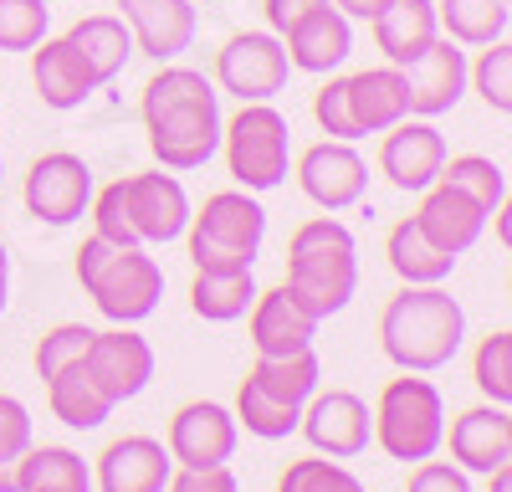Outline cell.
<instances>
[{
  "mask_svg": "<svg viewBox=\"0 0 512 492\" xmlns=\"http://www.w3.org/2000/svg\"><path fill=\"white\" fill-rule=\"evenodd\" d=\"M139 118L149 134V154L159 159V170H205L221 154V88L195 67H164L149 77V88L139 98Z\"/></svg>",
  "mask_w": 512,
  "mask_h": 492,
  "instance_id": "1",
  "label": "cell"
},
{
  "mask_svg": "<svg viewBox=\"0 0 512 492\" xmlns=\"http://www.w3.org/2000/svg\"><path fill=\"white\" fill-rule=\"evenodd\" d=\"M93 236L113 246H169L190 226V195L175 170H139L93 190Z\"/></svg>",
  "mask_w": 512,
  "mask_h": 492,
  "instance_id": "2",
  "label": "cell"
},
{
  "mask_svg": "<svg viewBox=\"0 0 512 492\" xmlns=\"http://www.w3.org/2000/svg\"><path fill=\"white\" fill-rule=\"evenodd\" d=\"M466 313L446 287H400L379 313V349L405 375H436L461 354Z\"/></svg>",
  "mask_w": 512,
  "mask_h": 492,
  "instance_id": "3",
  "label": "cell"
},
{
  "mask_svg": "<svg viewBox=\"0 0 512 492\" xmlns=\"http://www.w3.org/2000/svg\"><path fill=\"white\" fill-rule=\"evenodd\" d=\"M287 293L303 303L318 323L344 313L359 293V241L344 221L313 216L287 241Z\"/></svg>",
  "mask_w": 512,
  "mask_h": 492,
  "instance_id": "4",
  "label": "cell"
},
{
  "mask_svg": "<svg viewBox=\"0 0 512 492\" xmlns=\"http://www.w3.org/2000/svg\"><path fill=\"white\" fill-rule=\"evenodd\" d=\"M77 282L108 323H144L164 298V267L144 246H113L103 236L77 246Z\"/></svg>",
  "mask_w": 512,
  "mask_h": 492,
  "instance_id": "5",
  "label": "cell"
},
{
  "mask_svg": "<svg viewBox=\"0 0 512 492\" xmlns=\"http://www.w3.org/2000/svg\"><path fill=\"white\" fill-rule=\"evenodd\" d=\"M195 272H251L267 241V211L251 190H216L185 226Z\"/></svg>",
  "mask_w": 512,
  "mask_h": 492,
  "instance_id": "6",
  "label": "cell"
},
{
  "mask_svg": "<svg viewBox=\"0 0 512 492\" xmlns=\"http://www.w3.org/2000/svg\"><path fill=\"white\" fill-rule=\"evenodd\" d=\"M374 441L390 462H425L446 446V400L425 375H400L379 390L374 405Z\"/></svg>",
  "mask_w": 512,
  "mask_h": 492,
  "instance_id": "7",
  "label": "cell"
},
{
  "mask_svg": "<svg viewBox=\"0 0 512 492\" xmlns=\"http://www.w3.org/2000/svg\"><path fill=\"white\" fill-rule=\"evenodd\" d=\"M221 154L241 190H277L292 175V129L272 103H241V113L221 123Z\"/></svg>",
  "mask_w": 512,
  "mask_h": 492,
  "instance_id": "8",
  "label": "cell"
},
{
  "mask_svg": "<svg viewBox=\"0 0 512 492\" xmlns=\"http://www.w3.org/2000/svg\"><path fill=\"white\" fill-rule=\"evenodd\" d=\"M292 77L287 47L277 31H236L216 52V88L236 103H272Z\"/></svg>",
  "mask_w": 512,
  "mask_h": 492,
  "instance_id": "9",
  "label": "cell"
},
{
  "mask_svg": "<svg viewBox=\"0 0 512 492\" xmlns=\"http://www.w3.org/2000/svg\"><path fill=\"white\" fill-rule=\"evenodd\" d=\"M21 205H26V216H36L41 226L82 221L88 205H93V164L82 154H67V149L41 154L26 170V180H21Z\"/></svg>",
  "mask_w": 512,
  "mask_h": 492,
  "instance_id": "10",
  "label": "cell"
},
{
  "mask_svg": "<svg viewBox=\"0 0 512 492\" xmlns=\"http://www.w3.org/2000/svg\"><path fill=\"white\" fill-rule=\"evenodd\" d=\"M297 431L308 436V446L318 457L354 462L374 441V416L354 390H313V400L303 405V416H297Z\"/></svg>",
  "mask_w": 512,
  "mask_h": 492,
  "instance_id": "11",
  "label": "cell"
},
{
  "mask_svg": "<svg viewBox=\"0 0 512 492\" xmlns=\"http://www.w3.org/2000/svg\"><path fill=\"white\" fill-rule=\"evenodd\" d=\"M292 175H297V190H303L318 211H328V216L354 211V205L369 195V164L344 139H323V144L303 149V159H297Z\"/></svg>",
  "mask_w": 512,
  "mask_h": 492,
  "instance_id": "12",
  "label": "cell"
},
{
  "mask_svg": "<svg viewBox=\"0 0 512 492\" xmlns=\"http://www.w3.org/2000/svg\"><path fill=\"white\" fill-rule=\"evenodd\" d=\"M82 369L98 380V390L113 405H123V400H134V395L149 390V380H154V349H149L144 334H134V323H118V328H108V334L93 328L88 349H82Z\"/></svg>",
  "mask_w": 512,
  "mask_h": 492,
  "instance_id": "13",
  "label": "cell"
},
{
  "mask_svg": "<svg viewBox=\"0 0 512 492\" xmlns=\"http://www.w3.org/2000/svg\"><path fill=\"white\" fill-rule=\"evenodd\" d=\"M446 164V139L431 118H400L395 129H384L379 139V175L405 195H420L425 185H436Z\"/></svg>",
  "mask_w": 512,
  "mask_h": 492,
  "instance_id": "14",
  "label": "cell"
},
{
  "mask_svg": "<svg viewBox=\"0 0 512 492\" xmlns=\"http://www.w3.org/2000/svg\"><path fill=\"white\" fill-rule=\"evenodd\" d=\"M236 441H241V426L216 400H190L169 421V457H175V467H226L236 457Z\"/></svg>",
  "mask_w": 512,
  "mask_h": 492,
  "instance_id": "15",
  "label": "cell"
},
{
  "mask_svg": "<svg viewBox=\"0 0 512 492\" xmlns=\"http://www.w3.org/2000/svg\"><path fill=\"white\" fill-rule=\"evenodd\" d=\"M405 98H410V118H441L466 98V52L451 36H436L420 57H410L405 67Z\"/></svg>",
  "mask_w": 512,
  "mask_h": 492,
  "instance_id": "16",
  "label": "cell"
},
{
  "mask_svg": "<svg viewBox=\"0 0 512 492\" xmlns=\"http://www.w3.org/2000/svg\"><path fill=\"white\" fill-rule=\"evenodd\" d=\"M118 11H123L128 36H134V52L154 62H175L180 52H190V41L200 31L195 0H118Z\"/></svg>",
  "mask_w": 512,
  "mask_h": 492,
  "instance_id": "17",
  "label": "cell"
},
{
  "mask_svg": "<svg viewBox=\"0 0 512 492\" xmlns=\"http://www.w3.org/2000/svg\"><path fill=\"white\" fill-rule=\"evenodd\" d=\"M282 47H287V62L292 72H313V77H328L349 62L354 52V21L344 11H333V0L318 11H308L303 21H292L282 31Z\"/></svg>",
  "mask_w": 512,
  "mask_h": 492,
  "instance_id": "18",
  "label": "cell"
},
{
  "mask_svg": "<svg viewBox=\"0 0 512 492\" xmlns=\"http://www.w3.org/2000/svg\"><path fill=\"white\" fill-rule=\"evenodd\" d=\"M487 211L472 200V195H461V190H451V185H425L420 190V211H415V226H420V236L431 241V246H441L446 257H461V252H472V246L482 241V231H487Z\"/></svg>",
  "mask_w": 512,
  "mask_h": 492,
  "instance_id": "19",
  "label": "cell"
},
{
  "mask_svg": "<svg viewBox=\"0 0 512 492\" xmlns=\"http://www.w3.org/2000/svg\"><path fill=\"white\" fill-rule=\"evenodd\" d=\"M451 457L461 472H497L512 462V410L507 405H472L446 426Z\"/></svg>",
  "mask_w": 512,
  "mask_h": 492,
  "instance_id": "20",
  "label": "cell"
},
{
  "mask_svg": "<svg viewBox=\"0 0 512 492\" xmlns=\"http://www.w3.org/2000/svg\"><path fill=\"white\" fill-rule=\"evenodd\" d=\"M169 472H175V457L169 446L154 436H118L103 446L98 457V492H164Z\"/></svg>",
  "mask_w": 512,
  "mask_h": 492,
  "instance_id": "21",
  "label": "cell"
},
{
  "mask_svg": "<svg viewBox=\"0 0 512 492\" xmlns=\"http://www.w3.org/2000/svg\"><path fill=\"white\" fill-rule=\"evenodd\" d=\"M313 339H318V318L297 303L282 282L251 298V349L262 359L313 349Z\"/></svg>",
  "mask_w": 512,
  "mask_h": 492,
  "instance_id": "22",
  "label": "cell"
},
{
  "mask_svg": "<svg viewBox=\"0 0 512 492\" xmlns=\"http://www.w3.org/2000/svg\"><path fill=\"white\" fill-rule=\"evenodd\" d=\"M31 82H36V98L52 113H77L98 93V82L88 77V67H82V57L72 52L67 36H57V41L41 36L31 47Z\"/></svg>",
  "mask_w": 512,
  "mask_h": 492,
  "instance_id": "23",
  "label": "cell"
},
{
  "mask_svg": "<svg viewBox=\"0 0 512 492\" xmlns=\"http://www.w3.org/2000/svg\"><path fill=\"white\" fill-rule=\"evenodd\" d=\"M349 82V113H354V129L359 139L395 129L400 118H410V98H405V72L400 67H364Z\"/></svg>",
  "mask_w": 512,
  "mask_h": 492,
  "instance_id": "24",
  "label": "cell"
},
{
  "mask_svg": "<svg viewBox=\"0 0 512 492\" xmlns=\"http://www.w3.org/2000/svg\"><path fill=\"white\" fill-rule=\"evenodd\" d=\"M369 26H374V47L384 52L390 67H405L410 57H420L441 36L436 0H390V6H384Z\"/></svg>",
  "mask_w": 512,
  "mask_h": 492,
  "instance_id": "25",
  "label": "cell"
},
{
  "mask_svg": "<svg viewBox=\"0 0 512 492\" xmlns=\"http://www.w3.org/2000/svg\"><path fill=\"white\" fill-rule=\"evenodd\" d=\"M72 52L82 57V67H88V77L98 82V88H108V82H118V72L128 67V57H134V36H128L123 16H82L72 31Z\"/></svg>",
  "mask_w": 512,
  "mask_h": 492,
  "instance_id": "26",
  "label": "cell"
},
{
  "mask_svg": "<svg viewBox=\"0 0 512 492\" xmlns=\"http://www.w3.org/2000/svg\"><path fill=\"white\" fill-rule=\"evenodd\" d=\"M47 405L52 416L72 431H98L108 416H113V400L98 390V380L82 369V359L62 364L57 375H47Z\"/></svg>",
  "mask_w": 512,
  "mask_h": 492,
  "instance_id": "27",
  "label": "cell"
},
{
  "mask_svg": "<svg viewBox=\"0 0 512 492\" xmlns=\"http://www.w3.org/2000/svg\"><path fill=\"white\" fill-rule=\"evenodd\" d=\"M384 262H390V272L405 282V287H436L456 272V257H446L441 246H431L420 236L415 216L395 221L390 236H384Z\"/></svg>",
  "mask_w": 512,
  "mask_h": 492,
  "instance_id": "28",
  "label": "cell"
},
{
  "mask_svg": "<svg viewBox=\"0 0 512 492\" xmlns=\"http://www.w3.org/2000/svg\"><path fill=\"white\" fill-rule=\"evenodd\" d=\"M246 380L262 390V395H272V400H282V405H297V410H303V405L313 400L318 380H323V364H318V349L272 354V359L256 354V364L246 369Z\"/></svg>",
  "mask_w": 512,
  "mask_h": 492,
  "instance_id": "29",
  "label": "cell"
},
{
  "mask_svg": "<svg viewBox=\"0 0 512 492\" xmlns=\"http://www.w3.org/2000/svg\"><path fill=\"white\" fill-rule=\"evenodd\" d=\"M16 492H93V472L72 446H26Z\"/></svg>",
  "mask_w": 512,
  "mask_h": 492,
  "instance_id": "30",
  "label": "cell"
},
{
  "mask_svg": "<svg viewBox=\"0 0 512 492\" xmlns=\"http://www.w3.org/2000/svg\"><path fill=\"white\" fill-rule=\"evenodd\" d=\"M436 21L456 47H492L507 36L512 0H436Z\"/></svg>",
  "mask_w": 512,
  "mask_h": 492,
  "instance_id": "31",
  "label": "cell"
},
{
  "mask_svg": "<svg viewBox=\"0 0 512 492\" xmlns=\"http://www.w3.org/2000/svg\"><path fill=\"white\" fill-rule=\"evenodd\" d=\"M256 277L251 272H195L190 282V308L205 323H236L251 313Z\"/></svg>",
  "mask_w": 512,
  "mask_h": 492,
  "instance_id": "32",
  "label": "cell"
},
{
  "mask_svg": "<svg viewBox=\"0 0 512 492\" xmlns=\"http://www.w3.org/2000/svg\"><path fill=\"white\" fill-rule=\"evenodd\" d=\"M436 180L451 185V190H461V195H472L487 216L497 211V205H507V170H502L497 159H487V154H456V159L446 154Z\"/></svg>",
  "mask_w": 512,
  "mask_h": 492,
  "instance_id": "33",
  "label": "cell"
},
{
  "mask_svg": "<svg viewBox=\"0 0 512 492\" xmlns=\"http://www.w3.org/2000/svg\"><path fill=\"white\" fill-rule=\"evenodd\" d=\"M231 416H236V426H246L256 441H287V436H297V416H303V410H297V405H282V400L262 395L251 380H241Z\"/></svg>",
  "mask_w": 512,
  "mask_h": 492,
  "instance_id": "34",
  "label": "cell"
},
{
  "mask_svg": "<svg viewBox=\"0 0 512 492\" xmlns=\"http://www.w3.org/2000/svg\"><path fill=\"white\" fill-rule=\"evenodd\" d=\"M466 88H477L492 113H502V118L512 113V47H507V36L482 47L477 62H466Z\"/></svg>",
  "mask_w": 512,
  "mask_h": 492,
  "instance_id": "35",
  "label": "cell"
},
{
  "mask_svg": "<svg viewBox=\"0 0 512 492\" xmlns=\"http://www.w3.org/2000/svg\"><path fill=\"white\" fill-rule=\"evenodd\" d=\"M472 380L492 405H512V328H497V334H487L477 344Z\"/></svg>",
  "mask_w": 512,
  "mask_h": 492,
  "instance_id": "36",
  "label": "cell"
},
{
  "mask_svg": "<svg viewBox=\"0 0 512 492\" xmlns=\"http://www.w3.org/2000/svg\"><path fill=\"white\" fill-rule=\"evenodd\" d=\"M277 492H369V487L333 457H303V462H287Z\"/></svg>",
  "mask_w": 512,
  "mask_h": 492,
  "instance_id": "37",
  "label": "cell"
},
{
  "mask_svg": "<svg viewBox=\"0 0 512 492\" xmlns=\"http://www.w3.org/2000/svg\"><path fill=\"white\" fill-rule=\"evenodd\" d=\"M52 26L47 0H0V52H31Z\"/></svg>",
  "mask_w": 512,
  "mask_h": 492,
  "instance_id": "38",
  "label": "cell"
},
{
  "mask_svg": "<svg viewBox=\"0 0 512 492\" xmlns=\"http://www.w3.org/2000/svg\"><path fill=\"white\" fill-rule=\"evenodd\" d=\"M26 446H31V410L16 395H0V492H16Z\"/></svg>",
  "mask_w": 512,
  "mask_h": 492,
  "instance_id": "39",
  "label": "cell"
},
{
  "mask_svg": "<svg viewBox=\"0 0 512 492\" xmlns=\"http://www.w3.org/2000/svg\"><path fill=\"white\" fill-rule=\"evenodd\" d=\"M313 118H318V129H323L328 139H344V144L359 139L354 113H349V82H344V77H328L323 88L313 93Z\"/></svg>",
  "mask_w": 512,
  "mask_h": 492,
  "instance_id": "40",
  "label": "cell"
},
{
  "mask_svg": "<svg viewBox=\"0 0 512 492\" xmlns=\"http://www.w3.org/2000/svg\"><path fill=\"white\" fill-rule=\"evenodd\" d=\"M88 339H93V328H88V323H57L52 334H41V344H36V375L47 380V375H57L62 364L82 359Z\"/></svg>",
  "mask_w": 512,
  "mask_h": 492,
  "instance_id": "41",
  "label": "cell"
},
{
  "mask_svg": "<svg viewBox=\"0 0 512 492\" xmlns=\"http://www.w3.org/2000/svg\"><path fill=\"white\" fill-rule=\"evenodd\" d=\"M405 492H472V482H466V472L456 462H436V457H425L415 462L410 472V487Z\"/></svg>",
  "mask_w": 512,
  "mask_h": 492,
  "instance_id": "42",
  "label": "cell"
},
{
  "mask_svg": "<svg viewBox=\"0 0 512 492\" xmlns=\"http://www.w3.org/2000/svg\"><path fill=\"white\" fill-rule=\"evenodd\" d=\"M164 492H241V482L231 467H180L169 472Z\"/></svg>",
  "mask_w": 512,
  "mask_h": 492,
  "instance_id": "43",
  "label": "cell"
},
{
  "mask_svg": "<svg viewBox=\"0 0 512 492\" xmlns=\"http://www.w3.org/2000/svg\"><path fill=\"white\" fill-rule=\"evenodd\" d=\"M318 6H328V0H262V16H267V31H287L292 21H303L308 11H318Z\"/></svg>",
  "mask_w": 512,
  "mask_h": 492,
  "instance_id": "44",
  "label": "cell"
},
{
  "mask_svg": "<svg viewBox=\"0 0 512 492\" xmlns=\"http://www.w3.org/2000/svg\"><path fill=\"white\" fill-rule=\"evenodd\" d=\"M390 0H333V11H344L349 21H374Z\"/></svg>",
  "mask_w": 512,
  "mask_h": 492,
  "instance_id": "45",
  "label": "cell"
},
{
  "mask_svg": "<svg viewBox=\"0 0 512 492\" xmlns=\"http://www.w3.org/2000/svg\"><path fill=\"white\" fill-rule=\"evenodd\" d=\"M6 303H11V252L0 241V313H6Z\"/></svg>",
  "mask_w": 512,
  "mask_h": 492,
  "instance_id": "46",
  "label": "cell"
},
{
  "mask_svg": "<svg viewBox=\"0 0 512 492\" xmlns=\"http://www.w3.org/2000/svg\"><path fill=\"white\" fill-rule=\"evenodd\" d=\"M487 477H492V487H487V492H512V462H507V467H497V472H487Z\"/></svg>",
  "mask_w": 512,
  "mask_h": 492,
  "instance_id": "47",
  "label": "cell"
},
{
  "mask_svg": "<svg viewBox=\"0 0 512 492\" xmlns=\"http://www.w3.org/2000/svg\"><path fill=\"white\" fill-rule=\"evenodd\" d=\"M205 6H210V0H205Z\"/></svg>",
  "mask_w": 512,
  "mask_h": 492,
  "instance_id": "48",
  "label": "cell"
}]
</instances>
